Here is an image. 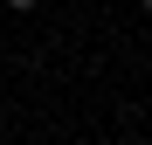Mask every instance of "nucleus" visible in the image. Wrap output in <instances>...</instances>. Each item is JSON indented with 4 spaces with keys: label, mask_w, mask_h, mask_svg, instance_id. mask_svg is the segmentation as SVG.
<instances>
[{
    "label": "nucleus",
    "mask_w": 152,
    "mask_h": 145,
    "mask_svg": "<svg viewBox=\"0 0 152 145\" xmlns=\"http://www.w3.org/2000/svg\"><path fill=\"white\" fill-rule=\"evenodd\" d=\"M7 7H14V14H28V7H35V0H7Z\"/></svg>",
    "instance_id": "obj_1"
},
{
    "label": "nucleus",
    "mask_w": 152,
    "mask_h": 145,
    "mask_svg": "<svg viewBox=\"0 0 152 145\" xmlns=\"http://www.w3.org/2000/svg\"><path fill=\"white\" fill-rule=\"evenodd\" d=\"M145 14H152V0H145Z\"/></svg>",
    "instance_id": "obj_2"
}]
</instances>
